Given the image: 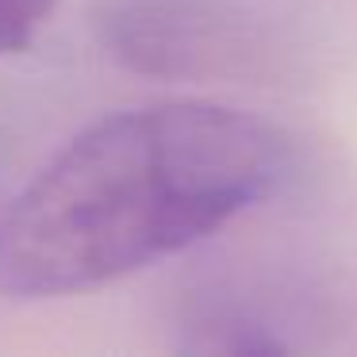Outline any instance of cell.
Returning <instances> with one entry per match:
<instances>
[{
  "mask_svg": "<svg viewBox=\"0 0 357 357\" xmlns=\"http://www.w3.org/2000/svg\"><path fill=\"white\" fill-rule=\"evenodd\" d=\"M96 35L119 66L169 81L261 77L277 62L254 0H100Z\"/></svg>",
  "mask_w": 357,
  "mask_h": 357,
  "instance_id": "cell-2",
  "label": "cell"
},
{
  "mask_svg": "<svg viewBox=\"0 0 357 357\" xmlns=\"http://www.w3.org/2000/svg\"><path fill=\"white\" fill-rule=\"evenodd\" d=\"M58 0H0V54H20L50 24Z\"/></svg>",
  "mask_w": 357,
  "mask_h": 357,
  "instance_id": "cell-3",
  "label": "cell"
},
{
  "mask_svg": "<svg viewBox=\"0 0 357 357\" xmlns=\"http://www.w3.org/2000/svg\"><path fill=\"white\" fill-rule=\"evenodd\" d=\"M288 165L284 131L227 104L100 116L0 211V296L58 300L123 280L269 200Z\"/></svg>",
  "mask_w": 357,
  "mask_h": 357,
  "instance_id": "cell-1",
  "label": "cell"
}]
</instances>
